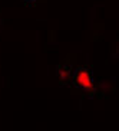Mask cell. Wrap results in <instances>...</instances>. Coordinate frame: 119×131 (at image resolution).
Listing matches in <instances>:
<instances>
[{
    "mask_svg": "<svg viewBox=\"0 0 119 131\" xmlns=\"http://www.w3.org/2000/svg\"><path fill=\"white\" fill-rule=\"evenodd\" d=\"M73 82L76 86L82 89H88L92 86V73L89 72L88 69H77L73 75Z\"/></svg>",
    "mask_w": 119,
    "mask_h": 131,
    "instance_id": "1",
    "label": "cell"
},
{
    "mask_svg": "<svg viewBox=\"0 0 119 131\" xmlns=\"http://www.w3.org/2000/svg\"><path fill=\"white\" fill-rule=\"evenodd\" d=\"M24 3H33V2H35V0H23Z\"/></svg>",
    "mask_w": 119,
    "mask_h": 131,
    "instance_id": "2",
    "label": "cell"
}]
</instances>
